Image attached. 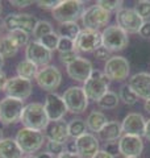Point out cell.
Returning <instances> with one entry per match:
<instances>
[{
    "label": "cell",
    "mask_w": 150,
    "mask_h": 158,
    "mask_svg": "<svg viewBox=\"0 0 150 158\" xmlns=\"http://www.w3.org/2000/svg\"><path fill=\"white\" fill-rule=\"evenodd\" d=\"M99 138L104 142L119 141L123 136V128L119 121H108L102 131L98 133Z\"/></svg>",
    "instance_id": "23"
},
{
    "label": "cell",
    "mask_w": 150,
    "mask_h": 158,
    "mask_svg": "<svg viewBox=\"0 0 150 158\" xmlns=\"http://www.w3.org/2000/svg\"><path fill=\"white\" fill-rule=\"evenodd\" d=\"M3 91L7 94L8 98H15L24 102L25 99H28L32 95L33 86H32V82L28 81V79H24L20 77H12L7 81Z\"/></svg>",
    "instance_id": "12"
},
{
    "label": "cell",
    "mask_w": 150,
    "mask_h": 158,
    "mask_svg": "<svg viewBox=\"0 0 150 158\" xmlns=\"http://www.w3.org/2000/svg\"><path fill=\"white\" fill-rule=\"evenodd\" d=\"M0 140H3V131H2V128H0Z\"/></svg>",
    "instance_id": "54"
},
{
    "label": "cell",
    "mask_w": 150,
    "mask_h": 158,
    "mask_svg": "<svg viewBox=\"0 0 150 158\" xmlns=\"http://www.w3.org/2000/svg\"><path fill=\"white\" fill-rule=\"evenodd\" d=\"M2 12H3V6H2V3H0V15H2Z\"/></svg>",
    "instance_id": "55"
},
{
    "label": "cell",
    "mask_w": 150,
    "mask_h": 158,
    "mask_svg": "<svg viewBox=\"0 0 150 158\" xmlns=\"http://www.w3.org/2000/svg\"><path fill=\"white\" fill-rule=\"evenodd\" d=\"M57 158H81L78 154H73V153H67V152H63L61 156H58Z\"/></svg>",
    "instance_id": "49"
},
{
    "label": "cell",
    "mask_w": 150,
    "mask_h": 158,
    "mask_svg": "<svg viewBox=\"0 0 150 158\" xmlns=\"http://www.w3.org/2000/svg\"><path fill=\"white\" fill-rule=\"evenodd\" d=\"M117 25L127 33H138L140 28L144 24V20L137 15L134 9L121 8L116 12Z\"/></svg>",
    "instance_id": "13"
},
{
    "label": "cell",
    "mask_w": 150,
    "mask_h": 158,
    "mask_svg": "<svg viewBox=\"0 0 150 158\" xmlns=\"http://www.w3.org/2000/svg\"><path fill=\"white\" fill-rule=\"evenodd\" d=\"M52 32H54L52 24L49 21H45V20H40V21H37L36 28H34V31H33V37L36 38V41H40L42 37L48 36V34H50Z\"/></svg>",
    "instance_id": "31"
},
{
    "label": "cell",
    "mask_w": 150,
    "mask_h": 158,
    "mask_svg": "<svg viewBox=\"0 0 150 158\" xmlns=\"http://www.w3.org/2000/svg\"><path fill=\"white\" fill-rule=\"evenodd\" d=\"M37 158H54V157H53V156H50L49 153L45 152V153H40V154L37 156Z\"/></svg>",
    "instance_id": "50"
},
{
    "label": "cell",
    "mask_w": 150,
    "mask_h": 158,
    "mask_svg": "<svg viewBox=\"0 0 150 158\" xmlns=\"http://www.w3.org/2000/svg\"><path fill=\"white\" fill-rule=\"evenodd\" d=\"M111 20V13L104 11L103 8H100L98 4L88 7L84 9L82 15V24L84 29L88 31H98L103 27H107V24Z\"/></svg>",
    "instance_id": "7"
},
{
    "label": "cell",
    "mask_w": 150,
    "mask_h": 158,
    "mask_svg": "<svg viewBox=\"0 0 150 158\" xmlns=\"http://www.w3.org/2000/svg\"><path fill=\"white\" fill-rule=\"evenodd\" d=\"M63 100L67 107V111L75 113V115H81L86 111L88 107V98L84 92L83 87L73 86L69 87L63 94Z\"/></svg>",
    "instance_id": "9"
},
{
    "label": "cell",
    "mask_w": 150,
    "mask_h": 158,
    "mask_svg": "<svg viewBox=\"0 0 150 158\" xmlns=\"http://www.w3.org/2000/svg\"><path fill=\"white\" fill-rule=\"evenodd\" d=\"M0 158H23V152L15 138L0 140Z\"/></svg>",
    "instance_id": "24"
},
{
    "label": "cell",
    "mask_w": 150,
    "mask_h": 158,
    "mask_svg": "<svg viewBox=\"0 0 150 158\" xmlns=\"http://www.w3.org/2000/svg\"><path fill=\"white\" fill-rule=\"evenodd\" d=\"M86 131H87L86 121L82 120V118H74V120L69 123V135H70V137H73L74 140L81 137L82 135H84Z\"/></svg>",
    "instance_id": "30"
},
{
    "label": "cell",
    "mask_w": 150,
    "mask_h": 158,
    "mask_svg": "<svg viewBox=\"0 0 150 158\" xmlns=\"http://www.w3.org/2000/svg\"><path fill=\"white\" fill-rule=\"evenodd\" d=\"M81 33V27L78 25L77 23H63L59 24L58 28V36L62 38H69L75 41L77 37Z\"/></svg>",
    "instance_id": "27"
},
{
    "label": "cell",
    "mask_w": 150,
    "mask_h": 158,
    "mask_svg": "<svg viewBox=\"0 0 150 158\" xmlns=\"http://www.w3.org/2000/svg\"><path fill=\"white\" fill-rule=\"evenodd\" d=\"M94 71L92 63L86 58L78 57L74 62H71L67 66V74L69 77L77 82H86Z\"/></svg>",
    "instance_id": "19"
},
{
    "label": "cell",
    "mask_w": 150,
    "mask_h": 158,
    "mask_svg": "<svg viewBox=\"0 0 150 158\" xmlns=\"http://www.w3.org/2000/svg\"><path fill=\"white\" fill-rule=\"evenodd\" d=\"M45 111L50 121H58L63 120L65 115L69 112L67 107L65 104V100L62 96H59L56 92H49L45 98Z\"/></svg>",
    "instance_id": "14"
},
{
    "label": "cell",
    "mask_w": 150,
    "mask_h": 158,
    "mask_svg": "<svg viewBox=\"0 0 150 158\" xmlns=\"http://www.w3.org/2000/svg\"><path fill=\"white\" fill-rule=\"evenodd\" d=\"M17 52L19 48L9 40L8 36L0 40V56L3 58H12L13 56H16Z\"/></svg>",
    "instance_id": "29"
},
{
    "label": "cell",
    "mask_w": 150,
    "mask_h": 158,
    "mask_svg": "<svg viewBox=\"0 0 150 158\" xmlns=\"http://www.w3.org/2000/svg\"><path fill=\"white\" fill-rule=\"evenodd\" d=\"M20 123H23L24 128L42 132L48 127L50 120L46 115L44 104H41V103H31V104L24 107Z\"/></svg>",
    "instance_id": "1"
},
{
    "label": "cell",
    "mask_w": 150,
    "mask_h": 158,
    "mask_svg": "<svg viewBox=\"0 0 150 158\" xmlns=\"http://www.w3.org/2000/svg\"><path fill=\"white\" fill-rule=\"evenodd\" d=\"M119 98H120V100H123L125 104H128V106H133L138 102V96L131 90V87H129L128 85L121 87Z\"/></svg>",
    "instance_id": "33"
},
{
    "label": "cell",
    "mask_w": 150,
    "mask_h": 158,
    "mask_svg": "<svg viewBox=\"0 0 150 158\" xmlns=\"http://www.w3.org/2000/svg\"><path fill=\"white\" fill-rule=\"evenodd\" d=\"M128 86L138 98L148 100L150 99V74L149 73H137L131 77L128 81Z\"/></svg>",
    "instance_id": "21"
},
{
    "label": "cell",
    "mask_w": 150,
    "mask_h": 158,
    "mask_svg": "<svg viewBox=\"0 0 150 158\" xmlns=\"http://www.w3.org/2000/svg\"><path fill=\"white\" fill-rule=\"evenodd\" d=\"M109 87V79L103 71L94 70L91 75L83 83V90L86 92L88 100L98 102L104 94L108 92Z\"/></svg>",
    "instance_id": "4"
},
{
    "label": "cell",
    "mask_w": 150,
    "mask_h": 158,
    "mask_svg": "<svg viewBox=\"0 0 150 158\" xmlns=\"http://www.w3.org/2000/svg\"><path fill=\"white\" fill-rule=\"evenodd\" d=\"M138 34L142 38H146V40L150 38V20L144 21V24L141 25V28H140V31H138Z\"/></svg>",
    "instance_id": "43"
},
{
    "label": "cell",
    "mask_w": 150,
    "mask_h": 158,
    "mask_svg": "<svg viewBox=\"0 0 150 158\" xmlns=\"http://www.w3.org/2000/svg\"><path fill=\"white\" fill-rule=\"evenodd\" d=\"M100 46H102V33L98 31L83 29L75 40V50L77 52L91 53Z\"/></svg>",
    "instance_id": "15"
},
{
    "label": "cell",
    "mask_w": 150,
    "mask_h": 158,
    "mask_svg": "<svg viewBox=\"0 0 150 158\" xmlns=\"http://www.w3.org/2000/svg\"><path fill=\"white\" fill-rule=\"evenodd\" d=\"M129 45L128 33L119 25H109L102 32V46L109 52L123 50Z\"/></svg>",
    "instance_id": "5"
},
{
    "label": "cell",
    "mask_w": 150,
    "mask_h": 158,
    "mask_svg": "<svg viewBox=\"0 0 150 158\" xmlns=\"http://www.w3.org/2000/svg\"><path fill=\"white\" fill-rule=\"evenodd\" d=\"M45 137L50 141H57L65 144L69 141L70 135H69V124L65 120H58V121H50L48 127L45 128Z\"/></svg>",
    "instance_id": "22"
},
{
    "label": "cell",
    "mask_w": 150,
    "mask_h": 158,
    "mask_svg": "<svg viewBox=\"0 0 150 158\" xmlns=\"http://www.w3.org/2000/svg\"><path fill=\"white\" fill-rule=\"evenodd\" d=\"M107 123H108L107 116L103 112H99V111H92L86 118L87 129H90L94 133H99Z\"/></svg>",
    "instance_id": "25"
},
{
    "label": "cell",
    "mask_w": 150,
    "mask_h": 158,
    "mask_svg": "<svg viewBox=\"0 0 150 158\" xmlns=\"http://www.w3.org/2000/svg\"><path fill=\"white\" fill-rule=\"evenodd\" d=\"M92 158H115V157H112L111 154H108V153L104 152V150H99Z\"/></svg>",
    "instance_id": "47"
},
{
    "label": "cell",
    "mask_w": 150,
    "mask_h": 158,
    "mask_svg": "<svg viewBox=\"0 0 150 158\" xmlns=\"http://www.w3.org/2000/svg\"><path fill=\"white\" fill-rule=\"evenodd\" d=\"M65 152L73 153V154H77V145H75V140L67 141L66 144H65Z\"/></svg>",
    "instance_id": "45"
},
{
    "label": "cell",
    "mask_w": 150,
    "mask_h": 158,
    "mask_svg": "<svg viewBox=\"0 0 150 158\" xmlns=\"http://www.w3.org/2000/svg\"><path fill=\"white\" fill-rule=\"evenodd\" d=\"M119 100H120V98L116 92L108 91L96 102V104L102 108V110H113V108L117 107Z\"/></svg>",
    "instance_id": "28"
},
{
    "label": "cell",
    "mask_w": 150,
    "mask_h": 158,
    "mask_svg": "<svg viewBox=\"0 0 150 158\" xmlns=\"http://www.w3.org/2000/svg\"><path fill=\"white\" fill-rule=\"evenodd\" d=\"M37 19L31 13H9L3 20V25L8 32L23 31L28 34H33Z\"/></svg>",
    "instance_id": "6"
},
{
    "label": "cell",
    "mask_w": 150,
    "mask_h": 158,
    "mask_svg": "<svg viewBox=\"0 0 150 158\" xmlns=\"http://www.w3.org/2000/svg\"><path fill=\"white\" fill-rule=\"evenodd\" d=\"M124 158H127V157H124Z\"/></svg>",
    "instance_id": "56"
},
{
    "label": "cell",
    "mask_w": 150,
    "mask_h": 158,
    "mask_svg": "<svg viewBox=\"0 0 150 158\" xmlns=\"http://www.w3.org/2000/svg\"><path fill=\"white\" fill-rule=\"evenodd\" d=\"M63 152H65V144H61V142H57V141L48 140V142H46V153H49L50 156H53L54 158H57L58 156H61Z\"/></svg>",
    "instance_id": "37"
},
{
    "label": "cell",
    "mask_w": 150,
    "mask_h": 158,
    "mask_svg": "<svg viewBox=\"0 0 150 158\" xmlns=\"http://www.w3.org/2000/svg\"><path fill=\"white\" fill-rule=\"evenodd\" d=\"M100 8H103L104 11H107L108 13H111L113 11H120L123 8V2L121 0H100L96 3Z\"/></svg>",
    "instance_id": "35"
},
{
    "label": "cell",
    "mask_w": 150,
    "mask_h": 158,
    "mask_svg": "<svg viewBox=\"0 0 150 158\" xmlns=\"http://www.w3.org/2000/svg\"><path fill=\"white\" fill-rule=\"evenodd\" d=\"M94 54H95V58H98V59H100V61H108L109 58H111V52L109 50H107L104 46H100V48H98L94 52Z\"/></svg>",
    "instance_id": "41"
},
{
    "label": "cell",
    "mask_w": 150,
    "mask_h": 158,
    "mask_svg": "<svg viewBox=\"0 0 150 158\" xmlns=\"http://www.w3.org/2000/svg\"><path fill=\"white\" fill-rule=\"evenodd\" d=\"M79 56H78V52L74 50V52H69V53H62L59 54V61H61L63 65L69 66L71 62H74Z\"/></svg>",
    "instance_id": "39"
},
{
    "label": "cell",
    "mask_w": 150,
    "mask_h": 158,
    "mask_svg": "<svg viewBox=\"0 0 150 158\" xmlns=\"http://www.w3.org/2000/svg\"><path fill=\"white\" fill-rule=\"evenodd\" d=\"M133 9L137 12V15L142 20L150 17V2L149 0H141V2H137Z\"/></svg>",
    "instance_id": "36"
},
{
    "label": "cell",
    "mask_w": 150,
    "mask_h": 158,
    "mask_svg": "<svg viewBox=\"0 0 150 158\" xmlns=\"http://www.w3.org/2000/svg\"><path fill=\"white\" fill-rule=\"evenodd\" d=\"M144 137L146 138V140L150 141V118L149 120H146V125H145V135Z\"/></svg>",
    "instance_id": "48"
},
{
    "label": "cell",
    "mask_w": 150,
    "mask_h": 158,
    "mask_svg": "<svg viewBox=\"0 0 150 158\" xmlns=\"http://www.w3.org/2000/svg\"><path fill=\"white\" fill-rule=\"evenodd\" d=\"M8 37L19 49L21 46H27L29 44V34L23 32V31H12V32H9Z\"/></svg>",
    "instance_id": "32"
},
{
    "label": "cell",
    "mask_w": 150,
    "mask_h": 158,
    "mask_svg": "<svg viewBox=\"0 0 150 158\" xmlns=\"http://www.w3.org/2000/svg\"><path fill=\"white\" fill-rule=\"evenodd\" d=\"M38 42L41 44L42 46H45V48H46L48 50L53 52V50H56V49L58 48V42H59V36H58V33H56V32H52L50 34H48V36L42 37V38Z\"/></svg>",
    "instance_id": "34"
},
{
    "label": "cell",
    "mask_w": 150,
    "mask_h": 158,
    "mask_svg": "<svg viewBox=\"0 0 150 158\" xmlns=\"http://www.w3.org/2000/svg\"><path fill=\"white\" fill-rule=\"evenodd\" d=\"M15 140H16L21 152L25 153V156H28V154H33V153H36L41 149L45 140H46V137L40 131L21 128V129L17 132Z\"/></svg>",
    "instance_id": "3"
},
{
    "label": "cell",
    "mask_w": 150,
    "mask_h": 158,
    "mask_svg": "<svg viewBox=\"0 0 150 158\" xmlns=\"http://www.w3.org/2000/svg\"><path fill=\"white\" fill-rule=\"evenodd\" d=\"M4 66V58L0 56V70H2V67Z\"/></svg>",
    "instance_id": "52"
},
{
    "label": "cell",
    "mask_w": 150,
    "mask_h": 158,
    "mask_svg": "<svg viewBox=\"0 0 150 158\" xmlns=\"http://www.w3.org/2000/svg\"><path fill=\"white\" fill-rule=\"evenodd\" d=\"M11 6H15V7H17V8H25V7H28V6H31V4H33L32 0H11Z\"/></svg>",
    "instance_id": "44"
},
{
    "label": "cell",
    "mask_w": 150,
    "mask_h": 158,
    "mask_svg": "<svg viewBox=\"0 0 150 158\" xmlns=\"http://www.w3.org/2000/svg\"><path fill=\"white\" fill-rule=\"evenodd\" d=\"M24 107L23 100L6 96L0 102V121L6 125L16 124L21 118Z\"/></svg>",
    "instance_id": "8"
},
{
    "label": "cell",
    "mask_w": 150,
    "mask_h": 158,
    "mask_svg": "<svg viewBox=\"0 0 150 158\" xmlns=\"http://www.w3.org/2000/svg\"><path fill=\"white\" fill-rule=\"evenodd\" d=\"M104 152H107L108 154H111L112 157L120 154V146H119V141H112V142H106L104 145Z\"/></svg>",
    "instance_id": "40"
},
{
    "label": "cell",
    "mask_w": 150,
    "mask_h": 158,
    "mask_svg": "<svg viewBox=\"0 0 150 158\" xmlns=\"http://www.w3.org/2000/svg\"><path fill=\"white\" fill-rule=\"evenodd\" d=\"M103 73L106 74L109 81L123 82L129 77L131 65H129L127 58H124L121 56H113L106 62Z\"/></svg>",
    "instance_id": "10"
},
{
    "label": "cell",
    "mask_w": 150,
    "mask_h": 158,
    "mask_svg": "<svg viewBox=\"0 0 150 158\" xmlns=\"http://www.w3.org/2000/svg\"><path fill=\"white\" fill-rule=\"evenodd\" d=\"M145 110H146L149 113H150V99H148V100H145Z\"/></svg>",
    "instance_id": "51"
},
{
    "label": "cell",
    "mask_w": 150,
    "mask_h": 158,
    "mask_svg": "<svg viewBox=\"0 0 150 158\" xmlns=\"http://www.w3.org/2000/svg\"><path fill=\"white\" fill-rule=\"evenodd\" d=\"M37 4H38L40 8L52 9V11H53V9L59 4V0H49V2H46V0H40V2H37Z\"/></svg>",
    "instance_id": "42"
},
{
    "label": "cell",
    "mask_w": 150,
    "mask_h": 158,
    "mask_svg": "<svg viewBox=\"0 0 150 158\" xmlns=\"http://www.w3.org/2000/svg\"><path fill=\"white\" fill-rule=\"evenodd\" d=\"M57 50L59 52V54L62 53H69V52H74L75 50V41L69 38H62L59 37V42H58V48Z\"/></svg>",
    "instance_id": "38"
},
{
    "label": "cell",
    "mask_w": 150,
    "mask_h": 158,
    "mask_svg": "<svg viewBox=\"0 0 150 158\" xmlns=\"http://www.w3.org/2000/svg\"><path fill=\"white\" fill-rule=\"evenodd\" d=\"M145 125H146V120L144 118V116L134 112L128 113L121 123V128L125 135L137 137H142L145 135Z\"/></svg>",
    "instance_id": "20"
},
{
    "label": "cell",
    "mask_w": 150,
    "mask_h": 158,
    "mask_svg": "<svg viewBox=\"0 0 150 158\" xmlns=\"http://www.w3.org/2000/svg\"><path fill=\"white\" fill-rule=\"evenodd\" d=\"M16 73H17V77L31 81V79L36 78L37 73H38V66L34 65L33 62L28 61V59H23V61H20L17 63Z\"/></svg>",
    "instance_id": "26"
},
{
    "label": "cell",
    "mask_w": 150,
    "mask_h": 158,
    "mask_svg": "<svg viewBox=\"0 0 150 158\" xmlns=\"http://www.w3.org/2000/svg\"><path fill=\"white\" fill-rule=\"evenodd\" d=\"M23 158H37L34 154H28V156H23Z\"/></svg>",
    "instance_id": "53"
},
{
    "label": "cell",
    "mask_w": 150,
    "mask_h": 158,
    "mask_svg": "<svg viewBox=\"0 0 150 158\" xmlns=\"http://www.w3.org/2000/svg\"><path fill=\"white\" fill-rule=\"evenodd\" d=\"M120 154L127 158H138L144 150V142L141 137L123 135L119 140Z\"/></svg>",
    "instance_id": "18"
},
{
    "label": "cell",
    "mask_w": 150,
    "mask_h": 158,
    "mask_svg": "<svg viewBox=\"0 0 150 158\" xmlns=\"http://www.w3.org/2000/svg\"><path fill=\"white\" fill-rule=\"evenodd\" d=\"M53 58V52L48 50L45 46H42L38 41L29 42L25 48V59L33 62L37 66H48L49 62Z\"/></svg>",
    "instance_id": "16"
},
{
    "label": "cell",
    "mask_w": 150,
    "mask_h": 158,
    "mask_svg": "<svg viewBox=\"0 0 150 158\" xmlns=\"http://www.w3.org/2000/svg\"><path fill=\"white\" fill-rule=\"evenodd\" d=\"M75 145H77V154L81 158H92L100 150L99 138H96L94 133L88 132L75 138Z\"/></svg>",
    "instance_id": "17"
},
{
    "label": "cell",
    "mask_w": 150,
    "mask_h": 158,
    "mask_svg": "<svg viewBox=\"0 0 150 158\" xmlns=\"http://www.w3.org/2000/svg\"><path fill=\"white\" fill-rule=\"evenodd\" d=\"M7 81H8V78L6 75V73H4L3 70H0V91L4 90V86H6Z\"/></svg>",
    "instance_id": "46"
},
{
    "label": "cell",
    "mask_w": 150,
    "mask_h": 158,
    "mask_svg": "<svg viewBox=\"0 0 150 158\" xmlns=\"http://www.w3.org/2000/svg\"><path fill=\"white\" fill-rule=\"evenodd\" d=\"M84 12L83 2L81 0H62L52 11L54 20L59 24L63 23H77V20L82 19Z\"/></svg>",
    "instance_id": "2"
},
{
    "label": "cell",
    "mask_w": 150,
    "mask_h": 158,
    "mask_svg": "<svg viewBox=\"0 0 150 158\" xmlns=\"http://www.w3.org/2000/svg\"><path fill=\"white\" fill-rule=\"evenodd\" d=\"M37 85L42 88L44 91L52 92L57 90L62 82V73L59 71L57 66L48 65L41 69H38V73L36 75Z\"/></svg>",
    "instance_id": "11"
}]
</instances>
